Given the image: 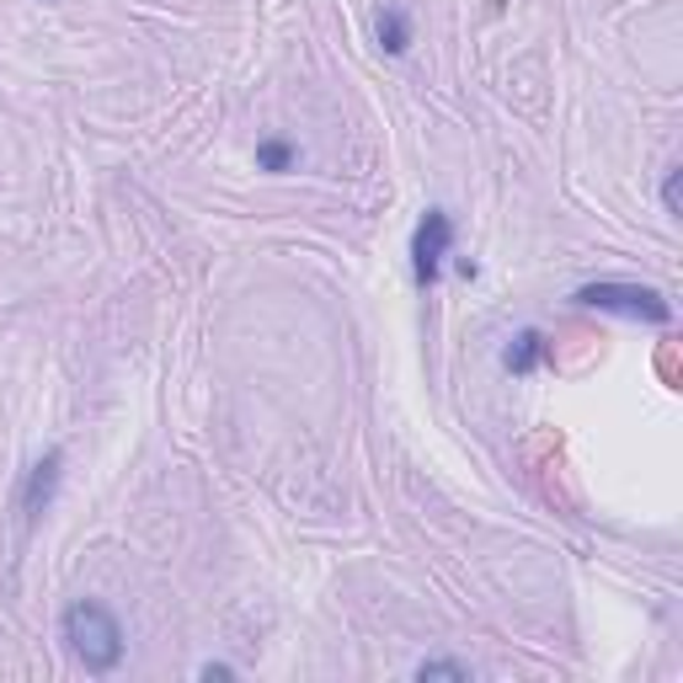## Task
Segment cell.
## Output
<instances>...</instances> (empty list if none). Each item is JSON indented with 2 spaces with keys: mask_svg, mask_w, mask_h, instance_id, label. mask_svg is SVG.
<instances>
[{
  "mask_svg": "<svg viewBox=\"0 0 683 683\" xmlns=\"http://www.w3.org/2000/svg\"><path fill=\"white\" fill-rule=\"evenodd\" d=\"M59 635H64L70 656L81 662L86 673H112L123 662V625H118V614H112L108 603H97V599L70 603L64 620H59Z\"/></svg>",
  "mask_w": 683,
  "mask_h": 683,
  "instance_id": "cell-1",
  "label": "cell"
},
{
  "mask_svg": "<svg viewBox=\"0 0 683 683\" xmlns=\"http://www.w3.org/2000/svg\"><path fill=\"white\" fill-rule=\"evenodd\" d=\"M576 304L587 310H609V315H625V321H652V327H667L673 321V304L662 300L646 283H614V278H599L587 289H576Z\"/></svg>",
  "mask_w": 683,
  "mask_h": 683,
  "instance_id": "cell-2",
  "label": "cell"
},
{
  "mask_svg": "<svg viewBox=\"0 0 683 683\" xmlns=\"http://www.w3.org/2000/svg\"><path fill=\"white\" fill-rule=\"evenodd\" d=\"M449 247H454V219L443 214V209H428L422 224H416V235H411V278H416L422 289L438 283V268H443Z\"/></svg>",
  "mask_w": 683,
  "mask_h": 683,
  "instance_id": "cell-3",
  "label": "cell"
},
{
  "mask_svg": "<svg viewBox=\"0 0 683 683\" xmlns=\"http://www.w3.org/2000/svg\"><path fill=\"white\" fill-rule=\"evenodd\" d=\"M59 470H64V454H43L38 465L28 470V481H22V496H17V508H22V519L28 523H38L43 513H49V502H54V492H59Z\"/></svg>",
  "mask_w": 683,
  "mask_h": 683,
  "instance_id": "cell-4",
  "label": "cell"
},
{
  "mask_svg": "<svg viewBox=\"0 0 683 683\" xmlns=\"http://www.w3.org/2000/svg\"><path fill=\"white\" fill-rule=\"evenodd\" d=\"M545 337H540V331H519V337H513V348H508V353H502V369H508V374H534V369H540V363H545Z\"/></svg>",
  "mask_w": 683,
  "mask_h": 683,
  "instance_id": "cell-5",
  "label": "cell"
},
{
  "mask_svg": "<svg viewBox=\"0 0 683 683\" xmlns=\"http://www.w3.org/2000/svg\"><path fill=\"white\" fill-rule=\"evenodd\" d=\"M374 32H380L384 54H406L411 49V22H406V11H401V6H384L380 22H374Z\"/></svg>",
  "mask_w": 683,
  "mask_h": 683,
  "instance_id": "cell-6",
  "label": "cell"
},
{
  "mask_svg": "<svg viewBox=\"0 0 683 683\" xmlns=\"http://www.w3.org/2000/svg\"><path fill=\"white\" fill-rule=\"evenodd\" d=\"M294 161H300V150H294L289 139H262V144H257V171H273V177H283Z\"/></svg>",
  "mask_w": 683,
  "mask_h": 683,
  "instance_id": "cell-7",
  "label": "cell"
},
{
  "mask_svg": "<svg viewBox=\"0 0 683 683\" xmlns=\"http://www.w3.org/2000/svg\"><path fill=\"white\" fill-rule=\"evenodd\" d=\"M416 679H460V683H465L470 667H465V662H422V667H416Z\"/></svg>",
  "mask_w": 683,
  "mask_h": 683,
  "instance_id": "cell-8",
  "label": "cell"
},
{
  "mask_svg": "<svg viewBox=\"0 0 683 683\" xmlns=\"http://www.w3.org/2000/svg\"><path fill=\"white\" fill-rule=\"evenodd\" d=\"M679 182H683V165H667V182H662V209L679 214Z\"/></svg>",
  "mask_w": 683,
  "mask_h": 683,
  "instance_id": "cell-9",
  "label": "cell"
},
{
  "mask_svg": "<svg viewBox=\"0 0 683 683\" xmlns=\"http://www.w3.org/2000/svg\"><path fill=\"white\" fill-rule=\"evenodd\" d=\"M198 673H203V679H235V667H224V662H203Z\"/></svg>",
  "mask_w": 683,
  "mask_h": 683,
  "instance_id": "cell-10",
  "label": "cell"
}]
</instances>
